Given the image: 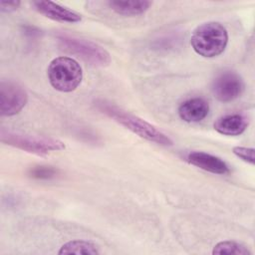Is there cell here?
I'll return each mask as SVG.
<instances>
[{
    "label": "cell",
    "instance_id": "obj_1",
    "mask_svg": "<svg viewBox=\"0 0 255 255\" xmlns=\"http://www.w3.org/2000/svg\"><path fill=\"white\" fill-rule=\"evenodd\" d=\"M97 107L102 113L138 136L160 145L172 144L171 139L166 134L144 120L107 102H97Z\"/></svg>",
    "mask_w": 255,
    "mask_h": 255
},
{
    "label": "cell",
    "instance_id": "obj_2",
    "mask_svg": "<svg viewBox=\"0 0 255 255\" xmlns=\"http://www.w3.org/2000/svg\"><path fill=\"white\" fill-rule=\"evenodd\" d=\"M227 42V30L218 22H206L199 25L190 39L193 50L205 58H213L223 53Z\"/></svg>",
    "mask_w": 255,
    "mask_h": 255
},
{
    "label": "cell",
    "instance_id": "obj_3",
    "mask_svg": "<svg viewBox=\"0 0 255 255\" xmlns=\"http://www.w3.org/2000/svg\"><path fill=\"white\" fill-rule=\"evenodd\" d=\"M47 75L55 90L69 93L76 90L81 84L83 70L76 60L70 57H58L50 63Z\"/></svg>",
    "mask_w": 255,
    "mask_h": 255
},
{
    "label": "cell",
    "instance_id": "obj_4",
    "mask_svg": "<svg viewBox=\"0 0 255 255\" xmlns=\"http://www.w3.org/2000/svg\"><path fill=\"white\" fill-rule=\"evenodd\" d=\"M0 138L3 143L38 155H44L51 151L65 148L64 142L59 139L15 132L5 128H1Z\"/></svg>",
    "mask_w": 255,
    "mask_h": 255
},
{
    "label": "cell",
    "instance_id": "obj_5",
    "mask_svg": "<svg viewBox=\"0 0 255 255\" xmlns=\"http://www.w3.org/2000/svg\"><path fill=\"white\" fill-rule=\"evenodd\" d=\"M58 40L62 50L83 59L92 66L105 67L111 63L109 52L91 41L66 35L59 36Z\"/></svg>",
    "mask_w": 255,
    "mask_h": 255
},
{
    "label": "cell",
    "instance_id": "obj_6",
    "mask_svg": "<svg viewBox=\"0 0 255 255\" xmlns=\"http://www.w3.org/2000/svg\"><path fill=\"white\" fill-rule=\"evenodd\" d=\"M28 94L19 84L12 81L0 83V115L11 117L18 114L27 104Z\"/></svg>",
    "mask_w": 255,
    "mask_h": 255
},
{
    "label": "cell",
    "instance_id": "obj_7",
    "mask_svg": "<svg viewBox=\"0 0 255 255\" xmlns=\"http://www.w3.org/2000/svg\"><path fill=\"white\" fill-rule=\"evenodd\" d=\"M244 87V82L239 74L234 71H223L212 81L211 91L218 101L228 103L240 97Z\"/></svg>",
    "mask_w": 255,
    "mask_h": 255
},
{
    "label": "cell",
    "instance_id": "obj_8",
    "mask_svg": "<svg viewBox=\"0 0 255 255\" xmlns=\"http://www.w3.org/2000/svg\"><path fill=\"white\" fill-rule=\"evenodd\" d=\"M33 7L45 17L58 22L77 23L82 20L81 14L52 1H33Z\"/></svg>",
    "mask_w": 255,
    "mask_h": 255
},
{
    "label": "cell",
    "instance_id": "obj_9",
    "mask_svg": "<svg viewBox=\"0 0 255 255\" xmlns=\"http://www.w3.org/2000/svg\"><path fill=\"white\" fill-rule=\"evenodd\" d=\"M187 161L203 170L214 174H226L229 167L220 157L203 151H192L187 155Z\"/></svg>",
    "mask_w": 255,
    "mask_h": 255
},
{
    "label": "cell",
    "instance_id": "obj_10",
    "mask_svg": "<svg viewBox=\"0 0 255 255\" xmlns=\"http://www.w3.org/2000/svg\"><path fill=\"white\" fill-rule=\"evenodd\" d=\"M209 112L208 103L202 98H192L183 102L178 108L181 120L187 123H198L202 121Z\"/></svg>",
    "mask_w": 255,
    "mask_h": 255
},
{
    "label": "cell",
    "instance_id": "obj_11",
    "mask_svg": "<svg viewBox=\"0 0 255 255\" xmlns=\"http://www.w3.org/2000/svg\"><path fill=\"white\" fill-rule=\"evenodd\" d=\"M248 119L240 114L226 115L214 123V129L224 135H239L248 127Z\"/></svg>",
    "mask_w": 255,
    "mask_h": 255
},
{
    "label": "cell",
    "instance_id": "obj_12",
    "mask_svg": "<svg viewBox=\"0 0 255 255\" xmlns=\"http://www.w3.org/2000/svg\"><path fill=\"white\" fill-rule=\"evenodd\" d=\"M152 2L146 0H130V1H109V7L119 15L126 17H133L141 15L148 10Z\"/></svg>",
    "mask_w": 255,
    "mask_h": 255
},
{
    "label": "cell",
    "instance_id": "obj_13",
    "mask_svg": "<svg viewBox=\"0 0 255 255\" xmlns=\"http://www.w3.org/2000/svg\"><path fill=\"white\" fill-rule=\"evenodd\" d=\"M59 254H100V248L97 244L86 240H72L65 243L59 250Z\"/></svg>",
    "mask_w": 255,
    "mask_h": 255
},
{
    "label": "cell",
    "instance_id": "obj_14",
    "mask_svg": "<svg viewBox=\"0 0 255 255\" xmlns=\"http://www.w3.org/2000/svg\"><path fill=\"white\" fill-rule=\"evenodd\" d=\"M213 255H251L252 252L243 244L236 241H221L212 250Z\"/></svg>",
    "mask_w": 255,
    "mask_h": 255
},
{
    "label": "cell",
    "instance_id": "obj_15",
    "mask_svg": "<svg viewBox=\"0 0 255 255\" xmlns=\"http://www.w3.org/2000/svg\"><path fill=\"white\" fill-rule=\"evenodd\" d=\"M30 176L37 179H50L57 174V170L51 166H35L30 169Z\"/></svg>",
    "mask_w": 255,
    "mask_h": 255
},
{
    "label": "cell",
    "instance_id": "obj_16",
    "mask_svg": "<svg viewBox=\"0 0 255 255\" xmlns=\"http://www.w3.org/2000/svg\"><path fill=\"white\" fill-rule=\"evenodd\" d=\"M232 151L236 156H238L243 161L250 163V164H254V161H255V157H254L255 149L254 148L244 147V146H234Z\"/></svg>",
    "mask_w": 255,
    "mask_h": 255
},
{
    "label": "cell",
    "instance_id": "obj_17",
    "mask_svg": "<svg viewBox=\"0 0 255 255\" xmlns=\"http://www.w3.org/2000/svg\"><path fill=\"white\" fill-rule=\"evenodd\" d=\"M20 1H0V10L2 12H12L20 6Z\"/></svg>",
    "mask_w": 255,
    "mask_h": 255
}]
</instances>
